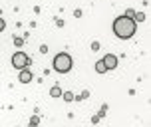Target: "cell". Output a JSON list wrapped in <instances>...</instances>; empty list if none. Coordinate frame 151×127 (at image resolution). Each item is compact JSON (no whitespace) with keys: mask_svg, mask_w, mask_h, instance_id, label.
Instances as JSON below:
<instances>
[{"mask_svg":"<svg viewBox=\"0 0 151 127\" xmlns=\"http://www.w3.org/2000/svg\"><path fill=\"white\" fill-rule=\"evenodd\" d=\"M101 64H104V66H106V70H113V67L117 66V58H115V56H113V54H107L106 58H104V60H101Z\"/></svg>","mask_w":151,"mask_h":127,"instance_id":"cell-4","label":"cell"},{"mask_svg":"<svg viewBox=\"0 0 151 127\" xmlns=\"http://www.w3.org/2000/svg\"><path fill=\"white\" fill-rule=\"evenodd\" d=\"M113 32H115V36L121 38V40H127L135 34V22L129 18V16H119V18H115V22H113Z\"/></svg>","mask_w":151,"mask_h":127,"instance_id":"cell-1","label":"cell"},{"mask_svg":"<svg viewBox=\"0 0 151 127\" xmlns=\"http://www.w3.org/2000/svg\"><path fill=\"white\" fill-rule=\"evenodd\" d=\"M30 80H32V74H30V72H26V70H24L22 74H20V82H22V83H28Z\"/></svg>","mask_w":151,"mask_h":127,"instance_id":"cell-5","label":"cell"},{"mask_svg":"<svg viewBox=\"0 0 151 127\" xmlns=\"http://www.w3.org/2000/svg\"><path fill=\"white\" fill-rule=\"evenodd\" d=\"M64 99H66V101H72L74 95H72V93H64Z\"/></svg>","mask_w":151,"mask_h":127,"instance_id":"cell-8","label":"cell"},{"mask_svg":"<svg viewBox=\"0 0 151 127\" xmlns=\"http://www.w3.org/2000/svg\"><path fill=\"white\" fill-rule=\"evenodd\" d=\"M28 64H30V58H28L24 52H16L14 56H12V66L18 67V70H24Z\"/></svg>","mask_w":151,"mask_h":127,"instance_id":"cell-3","label":"cell"},{"mask_svg":"<svg viewBox=\"0 0 151 127\" xmlns=\"http://www.w3.org/2000/svg\"><path fill=\"white\" fill-rule=\"evenodd\" d=\"M4 30V20H2V18H0V32Z\"/></svg>","mask_w":151,"mask_h":127,"instance_id":"cell-9","label":"cell"},{"mask_svg":"<svg viewBox=\"0 0 151 127\" xmlns=\"http://www.w3.org/2000/svg\"><path fill=\"white\" fill-rule=\"evenodd\" d=\"M54 70L60 72V74L70 72V70H72V58H70L68 54H58V56L54 58Z\"/></svg>","mask_w":151,"mask_h":127,"instance_id":"cell-2","label":"cell"},{"mask_svg":"<svg viewBox=\"0 0 151 127\" xmlns=\"http://www.w3.org/2000/svg\"><path fill=\"white\" fill-rule=\"evenodd\" d=\"M50 93H52L54 97H60L62 95V90H60V88H52V91H50Z\"/></svg>","mask_w":151,"mask_h":127,"instance_id":"cell-7","label":"cell"},{"mask_svg":"<svg viewBox=\"0 0 151 127\" xmlns=\"http://www.w3.org/2000/svg\"><path fill=\"white\" fill-rule=\"evenodd\" d=\"M96 72H98V74H104V72H106V66H104L101 62H98V66H96Z\"/></svg>","mask_w":151,"mask_h":127,"instance_id":"cell-6","label":"cell"}]
</instances>
